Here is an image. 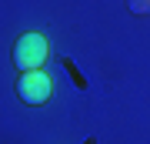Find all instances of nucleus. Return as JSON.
<instances>
[{"mask_svg":"<svg viewBox=\"0 0 150 144\" xmlns=\"http://www.w3.org/2000/svg\"><path fill=\"white\" fill-rule=\"evenodd\" d=\"M50 60V40L43 37V34L37 30H30V34H23V37H17L13 44V64L17 70H43V64Z\"/></svg>","mask_w":150,"mask_h":144,"instance_id":"obj_1","label":"nucleus"},{"mask_svg":"<svg viewBox=\"0 0 150 144\" xmlns=\"http://www.w3.org/2000/svg\"><path fill=\"white\" fill-rule=\"evenodd\" d=\"M17 97L23 104H47L54 97V77H50V70L43 67V70L20 74V80H17Z\"/></svg>","mask_w":150,"mask_h":144,"instance_id":"obj_2","label":"nucleus"},{"mask_svg":"<svg viewBox=\"0 0 150 144\" xmlns=\"http://www.w3.org/2000/svg\"><path fill=\"white\" fill-rule=\"evenodd\" d=\"M127 7H130V14H137V17L150 14V0H127Z\"/></svg>","mask_w":150,"mask_h":144,"instance_id":"obj_3","label":"nucleus"}]
</instances>
